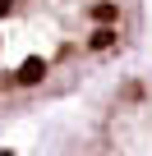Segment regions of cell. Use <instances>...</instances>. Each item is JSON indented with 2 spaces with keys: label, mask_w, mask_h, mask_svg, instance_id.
I'll list each match as a JSON object with an SVG mask.
<instances>
[{
  "label": "cell",
  "mask_w": 152,
  "mask_h": 156,
  "mask_svg": "<svg viewBox=\"0 0 152 156\" xmlns=\"http://www.w3.org/2000/svg\"><path fill=\"white\" fill-rule=\"evenodd\" d=\"M138 37V0H0V110L55 101Z\"/></svg>",
  "instance_id": "1"
},
{
  "label": "cell",
  "mask_w": 152,
  "mask_h": 156,
  "mask_svg": "<svg viewBox=\"0 0 152 156\" xmlns=\"http://www.w3.org/2000/svg\"><path fill=\"white\" fill-rule=\"evenodd\" d=\"M69 156H152V78L120 87Z\"/></svg>",
  "instance_id": "2"
}]
</instances>
